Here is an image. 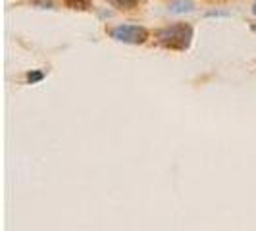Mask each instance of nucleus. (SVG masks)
I'll return each mask as SVG.
<instances>
[{"mask_svg": "<svg viewBox=\"0 0 256 231\" xmlns=\"http://www.w3.org/2000/svg\"><path fill=\"white\" fill-rule=\"evenodd\" d=\"M192 35H194V31H192L191 24H174V26H168L164 29H160L156 33V38H158V42L164 48L185 52L191 46Z\"/></svg>", "mask_w": 256, "mask_h": 231, "instance_id": "nucleus-1", "label": "nucleus"}, {"mask_svg": "<svg viewBox=\"0 0 256 231\" xmlns=\"http://www.w3.org/2000/svg\"><path fill=\"white\" fill-rule=\"evenodd\" d=\"M110 37L126 44H142L148 38V31L141 26H118L108 31Z\"/></svg>", "mask_w": 256, "mask_h": 231, "instance_id": "nucleus-2", "label": "nucleus"}, {"mask_svg": "<svg viewBox=\"0 0 256 231\" xmlns=\"http://www.w3.org/2000/svg\"><path fill=\"white\" fill-rule=\"evenodd\" d=\"M194 10V2L191 0H174L170 4V12L172 14H187Z\"/></svg>", "mask_w": 256, "mask_h": 231, "instance_id": "nucleus-3", "label": "nucleus"}, {"mask_svg": "<svg viewBox=\"0 0 256 231\" xmlns=\"http://www.w3.org/2000/svg\"><path fill=\"white\" fill-rule=\"evenodd\" d=\"M64 4L72 10H79V12H85L90 8V0H64Z\"/></svg>", "mask_w": 256, "mask_h": 231, "instance_id": "nucleus-4", "label": "nucleus"}, {"mask_svg": "<svg viewBox=\"0 0 256 231\" xmlns=\"http://www.w3.org/2000/svg\"><path fill=\"white\" fill-rule=\"evenodd\" d=\"M108 4H112L118 10H133L139 4V0H108Z\"/></svg>", "mask_w": 256, "mask_h": 231, "instance_id": "nucleus-5", "label": "nucleus"}, {"mask_svg": "<svg viewBox=\"0 0 256 231\" xmlns=\"http://www.w3.org/2000/svg\"><path fill=\"white\" fill-rule=\"evenodd\" d=\"M42 77H44V74H42V72H29V74H27V81L33 85V83L42 81Z\"/></svg>", "mask_w": 256, "mask_h": 231, "instance_id": "nucleus-6", "label": "nucleus"}, {"mask_svg": "<svg viewBox=\"0 0 256 231\" xmlns=\"http://www.w3.org/2000/svg\"><path fill=\"white\" fill-rule=\"evenodd\" d=\"M206 16H208V18H228L230 14L228 12H208Z\"/></svg>", "mask_w": 256, "mask_h": 231, "instance_id": "nucleus-7", "label": "nucleus"}, {"mask_svg": "<svg viewBox=\"0 0 256 231\" xmlns=\"http://www.w3.org/2000/svg\"><path fill=\"white\" fill-rule=\"evenodd\" d=\"M252 14H254V16H256V2H254V4H252Z\"/></svg>", "mask_w": 256, "mask_h": 231, "instance_id": "nucleus-8", "label": "nucleus"}]
</instances>
